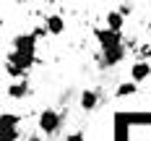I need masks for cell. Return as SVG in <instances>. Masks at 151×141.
<instances>
[{
    "label": "cell",
    "mask_w": 151,
    "mask_h": 141,
    "mask_svg": "<svg viewBox=\"0 0 151 141\" xmlns=\"http://www.w3.org/2000/svg\"><path fill=\"white\" fill-rule=\"evenodd\" d=\"M60 125H63V115L55 107H45L37 118V128H39L42 136H55L60 131Z\"/></svg>",
    "instance_id": "cell-1"
},
{
    "label": "cell",
    "mask_w": 151,
    "mask_h": 141,
    "mask_svg": "<svg viewBox=\"0 0 151 141\" xmlns=\"http://www.w3.org/2000/svg\"><path fill=\"white\" fill-rule=\"evenodd\" d=\"M115 118L128 125H151V110H117Z\"/></svg>",
    "instance_id": "cell-2"
},
{
    "label": "cell",
    "mask_w": 151,
    "mask_h": 141,
    "mask_svg": "<svg viewBox=\"0 0 151 141\" xmlns=\"http://www.w3.org/2000/svg\"><path fill=\"white\" fill-rule=\"evenodd\" d=\"M13 50L16 52H21V55H31V58H37V37L34 34H16L13 37Z\"/></svg>",
    "instance_id": "cell-3"
},
{
    "label": "cell",
    "mask_w": 151,
    "mask_h": 141,
    "mask_svg": "<svg viewBox=\"0 0 151 141\" xmlns=\"http://www.w3.org/2000/svg\"><path fill=\"white\" fill-rule=\"evenodd\" d=\"M94 37H96V42H99L102 50H112V47L125 45V42H122V34H115V31H109L107 26L104 29H94Z\"/></svg>",
    "instance_id": "cell-4"
},
{
    "label": "cell",
    "mask_w": 151,
    "mask_h": 141,
    "mask_svg": "<svg viewBox=\"0 0 151 141\" xmlns=\"http://www.w3.org/2000/svg\"><path fill=\"white\" fill-rule=\"evenodd\" d=\"M5 63L13 65V68H18L21 73H29L31 68H34V63H37V58H31V55H21V52L11 50V52L5 55Z\"/></svg>",
    "instance_id": "cell-5"
},
{
    "label": "cell",
    "mask_w": 151,
    "mask_h": 141,
    "mask_svg": "<svg viewBox=\"0 0 151 141\" xmlns=\"http://www.w3.org/2000/svg\"><path fill=\"white\" fill-rule=\"evenodd\" d=\"M125 60V45L112 47V50H102V68H112V65H120Z\"/></svg>",
    "instance_id": "cell-6"
},
{
    "label": "cell",
    "mask_w": 151,
    "mask_h": 141,
    "mask_svg": "<svg viewBox=\"0 0 151 141\" xmlns=\"http://www.w3.org/2000/svg\"><path fill=\"white\" fill-rule=\"evenodd\" d=\"M149 78H151V65L146 60H136L130 65V81L141 84V81H149Z\"/></svg>",
    "instance_id": "cell-7"
},
{
    "label": "cell",
    "mask_w": 151,
    "mask_h": 141,
    "mask_svg": "<svg viewBox=\"0 0 151 141\" xmlns=\"http://www.w3.org/2000/svg\"><path fill=\"white\" fill-rule=\"evenodd\" d=\"M5 94H8L11 99H26V97L31 94L29 81H11V84L5 86Z\"/></svg>",
    "instance_id": "cell-8"
},
{
    "label": "cell",
    "mask_w": 151,
    "mask_h": 141,
    "mask_svg": "<svg viewBox=\"0 0 151 141\" xmlns=\"http://www.w3.org/2000/svg\"><path fill=\"white\" fill-rule=\"evenodd\" d=\"M104 24L109 31H115V34H122V26H125V16L115 8V11H109V13L104 16Z\"/></svg>",
    "instance_id": "cell-9"
},
{
    "label": "cell",
    "mask_w": 151,
    "mask_h": 141,
    "mask_svg": "<svg viewBox=\"0 0 151 141\" xmlns=\"http://www.w3.org/2000/svg\"><path fill=\"white\" fill-rule=\"evenodd\" d=\"M96 107H99V92L83 89V92H81V110H83V112H94Z\"/></svg>",
    "instance_id": "cell-10"
},
{
    "label": "cell",
    "mask_w": 151,
    "mask_h": 141,
    "mask_svg": "<svg viewBox=\"0 0 151 141\" xmlns=\"http://www.w3.org/2000/svg\"><path fill=\"white\" fill-rule=\"evenodd\" d=\"M45 29L52 34V37H58V34H63L65 31V21H63V16L60 13H50L45 18Z\"/></svg>",
    "instance_id": "cell-11"
},
{
    "label": "cell",
    "mask_w": 151,
    "mask_h": 141,
    "mask_svg": "<svg viewBox=\"0 0 151 141\" xmlns=\"http://www.w3.org/2000/svg\"><path fill=\"white\" fill-rule=\"evenodd\" d=\"M133 94H138V84L136 81H120V84L115 86V97H117V99L133 97Z\"/></svg>",
    "instance_id": "cell-12"
},
{
    "label": "cell",
    "mask_w": 151,
    "mask_h": 141,
    "mask_svg": "<svg viewBox=\"0 0 151 141\" xmlns=\"http://www.w3.org/2000/svg\"><path fill=\"white\" fill-rule=\"evenodd\" d=\"M18 123H21V115H18V112H3V115H0V131L18 128Z\"/></svg>",
    "instance_id": "cell-13"
},
{
    "label": "cell",
    "mask_w": 151,
    "mask_h": 141,
    "mask_svg": "<svg viewBox=\"0 0 151 141\" xmlns=\"http://www.w3.org/2000/svg\"><path fill=\"white\" fill-rule=\"evenodd\" d=\"M0 141H18V128H8V131H0Z\"/></svg>",
    "instance_id": "cell-14"
},
{
    "label": "cell",
    "mask_w": 151,
    "mask_h": 141,
    "mask_svg": "<svg viewBox=\"0 0 151 141\" xmlns=\"http://www.w3.org/2000/svg\"><path fill=\"white\" fill-rule=\"evenodd\" d=\"M65 141H86V136H83L81 131H70V133L65 136Z\"/></svg>",
    "instance_id": "cell-15"
},
{
    "label": "cell",
    "mask_w": 151,
    "mask_h": 141,
    "mask_svg": "<svg viewBox=\"0 0 151 141\" xmlns=\"http://www.w3.org/2000/svg\"><path fill=\"white\" fill-rule=\"evenodd\" d=\"M117 11H120L122 16H130L133 13V5H130V3H122V5H117Z\"/></svg>",
    "instance_id": "cell-16"
},
{
    "label": "cell",
    "mask_w": 151,
    "mask_h": 141,
    "mask_svg": "<svg viewBox=\"0 0 151 141\" xmlns=\"http://www.w3.org/2000/svg\"><path fill=\"white\" fill-rule=\"evenodd\" d=\"M130 141H136V139H130Z\"/></svg>",
    "instance_id": "cell-17"
}]
</instances>
